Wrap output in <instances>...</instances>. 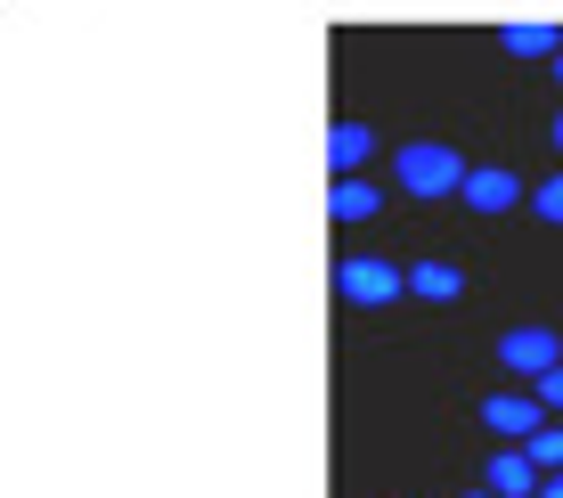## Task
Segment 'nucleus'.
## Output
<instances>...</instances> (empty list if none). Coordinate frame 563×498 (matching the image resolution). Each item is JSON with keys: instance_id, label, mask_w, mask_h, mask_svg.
<instances>
[{"instance_id": "1", "label": "nucleus", "mask_w": 563, "mask_h": 498, "mask_svg": "<svg viewBox=\"0 0 563 498\" xmlns=\"http://www.w3.org/2000/svg\"><path fill=\"white\" fill-rule=\"evenodd\" d=\"M393 180H400V197H457V180H465V156L457 147H441V140H409L393 156Z\"/></svg>"}, {"instance_id": "2", "label": "nucleus", "mask_w": 563, "mask_h": 498, "mask_svg": "<svg viewBox=\"0 0 563 498\" xmlns=\"http://www.w3.org/2000/svg\"><path fill=\"white\" fill-rule=\"evenodd\" d=\"M335 286H343V302H360V311H384V302L409 295V270H400V262H376V254H352L335 270Z\"/></svg>"}, {"instance_id": "3", "label": "nucleus", "mask_w": 563, "mask_h": 498, "mask_svg": "<svg viewBox=\"0 0 563 498\" xmlns=\"http://www.w3.org/2000/svg\"><path fill=\"white\" fill-rule=\"evenodd\" d=\"M482 425H490L498 442H531V433L548 425V409H539V392H490L482 400Z\"/></svg>"}, {"instance_id": "4", "label": "nucleus", "mask_w": 563, "mask_h": 498, "mask_svg": "<svg viewBox=\"0 0 563 498\" xmlns=\"http://www.w3.org/2000/svg\"><path fill=\"white\" fill-rule=\"evenodd\" d=\"M498 359H507L515 376H548L563 359V343H555V328H507L498 335Z\"/></svg>"}, {"instance_id": "5", "label": "nucleus", "mask_w": 563, "mask_h": 498, "mask_svg": "<svg viewBox=\"0 0 563 498\" xmlns=\"http://www.w3.org/2000/svg\"><path fill=\"white\" fill-rule=\"evenodd\" d=\"M457 197L474 204V213H515V204H522V180H515V171H498V164H465Z\"/></svg>"}, {"instance_id": "6", "label": "nucleus", "mask_w": 563, "mask_h": 498, "mask_svg": "<svg viewBox=\"0 0 563 498\" xmlns=\"http://www.w3.org/2000/svg\"><path fill=\"white\" fill-rule=\"evenodd\" d=\"M482 490H498V498H539V466L522 457V442H507L490 457V474H482Z\"/></svg>"}, {"instance_id": "7", "label": "nucleus", "mask_w": 563, "mask_h": 498, "mask_svg": "<svg viewBox=\"0 0 563 498\" xmlns=\"http://www.w3.org/2000/svg\"><path fill=\"white\" fill-rule=\"evenodd\" d=\"M498 49H507V57H555V49H563V25L515 16V25H498Z\"/></svg>"}, {"instance_id": "8", "label": "nucleus", "mask_w": 563, "mask_h": 498, "mask_svg": "<svg viewBox=\"0 0 563 498\" xmlns=\"http://www.w3.org/2000/svg\"><path fill=\"white\" fill-rule=\"evenodd\" d=\"M409 295L417 302H457L465 295V270H457V262H409Z\"/></svg>"}, {"instance_id": "9", "label": "nucleus", "mask_w": 563, "mask_h": 498, "mask_svg": "<svg viewBox=\"0 0 563 498\" xmlns=\"http://www.w3.org/2000/svg\"><path fill=\"white\" fill-rule=\"evenodd\" d=\"M327 213H335V221H376V213H384V197L360 180V171H343V180H335V197H327Z\"/></svg>"}, {"instance_id": "10", "label": "nucleus", "mask_w": 563, "mask_h": 498, "mask_svg": "<svg viewBox=\"0 0 563 498\" xmlns=\"http://www.w3.org/2000/svg\"><path fill=\"white\" fill-rule=\"evenodd\" d=\"M327 156H335V171H360L367 156H376V131H367V123H335V140H327Z\"/></svg>"}, {"instance_id": "11", "label": "nucleus", "mask_w": 563, "mask_h": 498, "mask_svg": "<svg viewBox=\"0 0 563 498\" xmlns=\"http://www.w3.org/2000/svg\"><path fill=\"white\" fill-rule=\"evenodd\" d=\"M522 457H531L539 474H555V466H563V425H539L531 442H522Z\"/></svg>"}, {"instance_id": "12", "label": "nucleus", "mask_w": 563, "mask_h": 498, "mask_svg": "<svg viewBox=\"0 0 563 498\" xmlns=\"http://www.w3.org/2000/svg\"><path fill=\"white\" fill-rule=\"evenodd\" d=\"M531 213L563 229V171H555V180H539V188H531Z\"/></svg>"}, {"instance_id": "13", "label": "nucleus", "mask_w": 563, "mask_h": 498, "mask_svg": "<svg viewBox=\"0 0 563 498\" xmlns=\"http://www.w3.org/2000/svg\"><path fill=\"white\" fill-rule=\"evenodd\" d=\"M531 392H539V409H548V417L563 409V359H555V368H548V376H531Z\"/></svg>"}, {"instance_id": "14", "label": "nucleus", "mask_w": 563, "mask_h": 498, "mask_svg": "<svg viewBox=\"0 0 563 498\" xmlns=\"http://www.w3.org/2000/svg\"><path fill=\"white\" fill-rule=\"evenodd\" d=\"M539 498H563V466H555V474H539Z\"/></svg>"}, {"instance_id": "15", "label": "nucleus", "mask_w": 563, "mask_h": 498, "mask_svg": "<svg viewBox=\"0 0 563 498\" xmlns=\"http://www.w3.org/2000/svg\"><path fill=\"white\" fill-rule=\"evenodd\" d=\"M555 156H563V114H555Z\"/></svg>"}, {"instance_id": "16", "label": "nucleus", "mask_w": 563, "mask_h": 498, "mask_svg": "<svg viewBox=\"0 0 563 498\" xmlns=\"http://www.w3.org/2000/svg\"><path fill=\"white\" fill-rule=\"evenodd\" d=\"M465 498H498V490H465Z\"/></svg>"}, {"instance_id": "17", "label": "nucleus", "mask_w": 563, "mask_h": 498, "mask_svg": "<svg viewBox=\"0 0 563 498\" xmlns=\"http://www.w3.org/2000/svg\"><path fill=\"white\" fill-rule=\"evenodd\" d=\"M555 82H563V49H555Z\"/></svg>"}]
</instances>
